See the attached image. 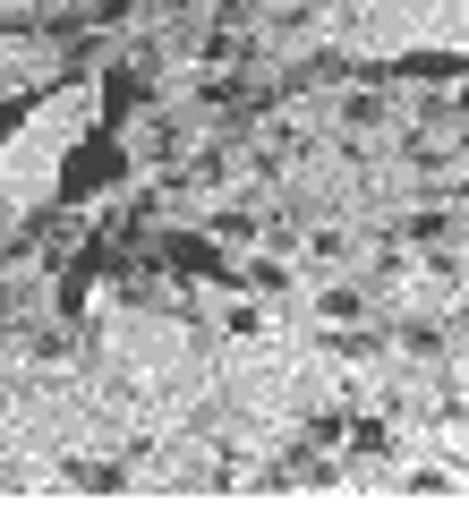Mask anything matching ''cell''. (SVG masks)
Here are the masks:
<instances>
[{
    "mask_svg": "<svg viewBox=\"0 0 469 512\" xmlns=\"http://www.w3.org/2000/svg\"><path fill=\"white\" fill-rule=\"evenodd\" d=\"M77 487H86V495H111V487H120V470H111V461H77Z\"/></svg>",
    "mask_w": 469,
    "mask_h": 512,
    "instance_id": "8",
    "label": "cell"
},
{
    "mask_svg": "<svg viewBox=\"0 0 469 512\" xmlns=\"http://www.w3.org/2000/svg\"><path fill=\"white\" fill-rule=\"evenodd\" d=\"M316 308H325V316H333V325H350V316H359V308H367V299H359V291H316Z\"/></svg>",
    "mask_w": 469,
    "mask_h": 512,
    "instance_id": "9",
    "label": "cell"
},
{
    "mask_svg": "<svg viewBox=\"0 0 469 512\" xmlns=\"http://www.w3.org/2000/svg\"><path fill=\"white\" fill-rule=\"evenodd\" d=\"M163 274H180V282H214V291H231V256H222V239H205V231H163Z\"/></svg>",
    "mask_w": 469,
    "mask_h": 512,
    "instance_id": "2",
    "label": "cell"
},
{
    "mask_svg": "<svg viewBox=\"0 0 469 512\" xmlns=\"http://www.w3.org/2000/svg\"><path fill=\"white\" fill-rule=\"evenodd\" d=\"M103 265H111V248H103V239H86V248H77L69 265H60V282H52V308H60V316H77V308L94 299V282H103Z\"/></svg>",
    "mask_w": 469,
    "mask_h": 512,
    "instance_id": "3",
    "label": "cell"
},
{
    "mask_svg": "<svg viewBox=\"0 0 469 512\" xmlns=\"http://www.w3.org/2000/svg\"><path fill=\"white\" fill-rule=\"evenodd\" d=\"M393 77H461V52H401Z\"/></svg>",
    "mask_w": 469,
    "mask_h": 512,
    "instance_id": "5",
    "label": "cell"
},
{
    "mask_svg": "<svg viewBox=\"0 0 469 512\" xmlns=\"http://www.w3.org/2000/svg\"><path fill=\"white\" fill-rule=\"evenodd\" d=\"M137 103H145V69H137V60H111V69H103V120H94V128H128Z\"/></svg>",
    "mask_w": 469,
    "mask_h": 512,
    "instance_id": "4",
    "label": "cell"
},
{
    "mask_svg": "<svg viewBox=\"0 0 469 512\" xmlns=\"http://www.w3.org/2000/svg\"><path fill=\"white\" fill-rule=\"evenodd\" d=\"M461 77H469V52H461Z\"/></svg>",
    "mask_w": 469,
    "mask_h": 512,
    "instance_id": "10",
    "label": "cell"
},
{
    "mask_svg": "<svg viewBox=\"0 0 469 512\" xmlns=\"http://www.w3.org/2000/svg\"><path fill=\"white\" fill-rule=\"evenodd\" d=\"M350 444H359L367 461H384V453H393V427H384V419H350Z\"/></svg>",
    "mask_w": 469,
    "mask_h": 512,
    "instance_id": "7",
    "label": "cell"
},
{
    "mask_svg": "<svg viewBox=\"0 0 469 512\" xmlns=\"http://www.w3.org/2000/svg\"><path fill=\"white\" fill-rule=\"evenodd\" d=\"M35 103H43V86H26V94H9V103H0V146H9V137L35 120Z\"/></svg>",
    "mask_w": 469,
    "mask_h": 512,
    "instance_id": "6",
    "label": "cell"
},
{
    "mask_svg": "<svg viewBox=\"0 0 469 512\" xmlns=\"http://www.w3.org/2000/svg\"><path fill=\"white\" fill-rule=\"evenodd\" d=\"M111 188H128V146H120V128H94V137H77V146L60 154L52 197L60 205H94V197H111Z\"/></svg>",
    "mask_w": 469,
    "mask_h": 512,
    "instance_id": "1",
    "label": "cell"
}]
</instances>
